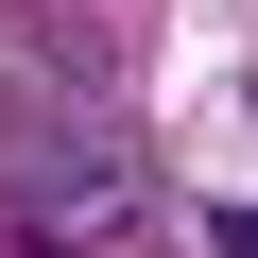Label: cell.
Wrapping results in <instances>:
<instances>
[{"mask_svg":"<svg viewBox=\"0 0 258 258\" xmlns=\"http://www.w3.org/2000/svg\"><path fill=\"white\" fill-rule=\"evenodd\" d=\"M207 241H224V258H258V207H224V224H207Z\"/></svg>","mask_w":258,"mask_h":258,"instance_id":"1","label":"cell"}]
</instances>
